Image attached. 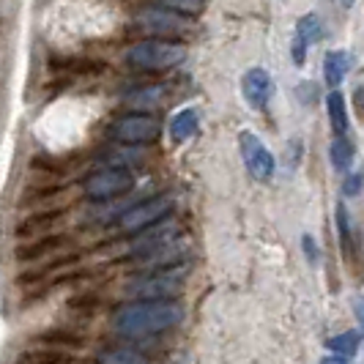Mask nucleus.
Instances as JSON below:
<instances>
[{"mask_svg": "<svg viewBox=\"0 0 364 364\" xmlns=\"http://www.w3.org/2000/svg\"><path fill=\"white\" fill-rule=\"evenodd\" d=\"M183 321V307L173 301H129L112 315V328L124 337H154L176 328Z\"/></svg>", "mask_w": 364, "mask_h": 364, "instance_id": "obj_1", "label": "nucleus"}, {"mask_svg": "<svg viewBox=\"0 0 364 364\" xmlns=\"http://www.w3.org/2000/svg\"><path fill=\"white\" fill-rule=\"evenodd\" d=\"M183 58H186V47L176 44V41H167V38H148V41H140V44L127 50V63L134 69H143V72L173 69Z\"/></svg>", "mask_w": 364, "mask_h": 364, "instance_id": "obj_2", "label": "nucleus"}, {"mask_svg": "<svg viewBox=\"0 0 364 364\" xmlns=\"http://www.w3.org/2000/svg\"><path fill=\"white\" fill-rule=\"evenodd\" d=\"M186 279V269H167V272L143 274L137 279H132L127 285V296L134 301H173L183 288Z\"/></svg>", "mask_w": 364, "mask_h": 364, "instance_id": "obj_3", "label": "nucleus"}, {"mask_svg": "<svg viewBox=\"0 0 364 364\" xmlns=\"http://www.w3.org/2000/svg\"><path fill=\"white\" fill-rule=\"evenodd\" d=\"M170 211H173V198H170V195L148 198V200L127 208V211L118 217V230H121V233H143L148 228L164 222Z\"/></svg>", "mask_w": 364, "mask_h": 364, "instance_id": "obj_4", "label": "nucleus"}, {"mask_svg": "<svg viewBox=\"0 0 364 364\" xmlns=\"http://www.w3.org/2000/svg\"><path fill=\"white\" fill-rule=\"evenodd\" d=\"M132 189H134V176L132 170H121V167H102L82 181V192L91 200H115Z\"/></svg>", "mask_w": 364, "mask_h": 364, "instance_id": "obj_5", "label": "nucleus"}, {"mask_svg": "<svg viewBox=\"0 0 364 364\" xmlns=\"http://www.w3.org/2000/svg\"><path fill=\"white\" fill-rule=\"evenodd\" d=\"M159 132H162L159 121L154 115H140V112L124 115L109 127L112 140H118L124 146H148L159 137Z\"/></svg>", "mask_w": 364, "mask_h": 364, "instance_id": "obj_6", "label": "nucleus"}, {"mask_svg": "<svg viewBox=\"0 0 364 364\" xmlns=\"http://www.w3.org/2000/svg\"><path fill=\"white\" fill-rule=\"evenodd\" d=\"M238 146H241V159L247 164L250 176H252L255 181H272L274 156H272V151L260 143V137L252 134V132H241Z\"/></svg>", "mask_w": 364, "mask_h": 364, "instance_id": "obj_7", "label": "nucleus"}, {"mask_svg": "<svg viewBox=\"0 0 364 364\" xmlns=\"http://www.w3.org/2000/svg\"><path fill=\"white\" fill-rule=\"evenodd\" d=\"M176 241V225L173 222H159V225H154V228H148V230H143L140 236H137V241L132 244V255L134 257H143L148 255V252H154V250H162V247H167V244H173Z\"/></svg>", "mask_w": 364, "mask_h": 364, "instance_id": "obj_8", "label": "nucleus"}, {"mask_svg": "<svg viewBox=\"0 0 364 364\" xmlns=\"http://www.w3.org/2000/svg\"><path fill=\"white\" fill-rule=\"evenodd\" d=\"M272 77L263 72V69H250L241 80V91H244V99L247 105H252L255 109L269 107V99H272Z\"/></svg>", "mask_w": 364, "mask_h": 364, "instance_id": "obj_9", "label": "nucleus"}, {"mask_svg": "<svg viewBox=\"0 0 364 364\" xmlns=\"http://www.w3.org/2000/svg\"><path fill=\"white\" fill-rule=\"evenodd\" d=\"M137 22L151 31V33H178L186 28V17H178V14H173L170 9H164V6H154V9H143L140 14H137Z\"/></svg>", "mask_w": 364, "mask_h": 364, "instance_id": "obj_10", "label": "nucleus"}, {"mask_svg": "<svg viewBox=\"0 0 364 364\" xmlns=\"http://www.w3.org/2000/svg\"><path fill=\"white\" fill-rule=\"evenodd\" d=\"M198 129H200V112L195 107H186L170 118V140L173 143H186L198 134Z\"/></svg>", "mask_w": 364, "mask_h": 364, "instance_id": "obj_11", "label": "nucleus"}, {"mask_svg": "<svg viewBox=\"0 0 364 364\" xmlns=\"http://www.w3.org/2000/svg\"><path fill=\"white\" fill-rule=\"evenodd\" d=\"M348 69H350V58L346 50H328L323 58V77H326V85L331 91H337L343 85Z\"/></svg>", "mask_w": 364, "mask_h": 364, "instance_id": "obj_12", "label": "nucleus"}, {"mask_svg": "<svg viewBox=\"0 0 364 364\" xmlns=\"http://www.w3.org/2000/svg\"><path fill=\"white\" fill-rule=\"evenodd\" d=\"M326 109H328V121H331V129L337 137H346L348 132V109H346V99L340 91H331L326 96Z\"/></svg>", "mask_w": 364, "mask_h": 364, "instance_id": "obj_13", "label": "nucleus"}, {"mask_svg": "<svg viewBox=\"0 0 364 364\" xmlns=\"http://www.w3.org/2000/svg\"><path fill=\"white\" fill-rule=\"evenodd\" d=\"M296 38H299L304 47L321 41V38H323V22H321V17L304 14V17L299 19V25H296Z\"/></svg>", "mask_w": 364, "mask_h": 364, "instance_id": "obj_14", "label": "nucleus"}, {"mask_svg": "<svg viewBox=\"0 0 364 364\" xmlns=\"http://www.w3.org/2000/svg\"><path fill=\"white\" fill-rule=\"evenodd\" d=\"M359 346H362V337H359V331H343V334H337V337H331L328 340V348L334 350V356H356L359 353Z\"/></svg>", "mask_w": 364, "mask_h": 364, "instance_id": "obj_15", "label": "nucleus"}, {"mask_svg": "<svg viewBox=\"0 0 364 364\" xmlns=\"http://www.w3.org/2000/svg\"><path fill=\"white\" fill-rule=\"evenodd\" d=\"M328 154H331L334 170H348L350 162H353V146H350L348 137H334V140H331V148H328Z\"/></svg>", "mask_w": 364, "mask_h": 364, "instance_id": "obj_16", "label": "nucleus"}, {"mask_svg": "<svg viewBox=\"0 0 364 364\" xmlns=\"http://www.w3.org/2000/svg\"><path fill=\"white\" fill-rule=\"evenodd\" d=\"M99 364H151L148 356L140 350H129V348H115V350H105L99 356Z\"/></svg>", "mask_w": 364, "mask_h": 364, "instance_id": "obj_17", "label": "nucleus"}, {"mask_svg": "<svg viewBox=\"0 0 364 364\" xmlns=\"http://www.w3.org/2000/svg\"><path fill=\"white\" fill-rule=\"evenodd\" d=\"M162 96H164V91L159 88V85H156V88H143V91H137V93H132V96H129V105L151 109L162 102Z\"/></svg>", "mask_w": 364, "mask_h": 364, "instance_id": "obj_18", "label": "nucleus"}, {"mask_svg": "<svg viewBox=\"0 0 364 364\" xmlns=\"http://www.w3.org/2000/svg\"><path fill=\"white\" fill-rule=\"evenodd\" d=\"M337 230H340V244L346 257H350V225H348V211L346 205H337Z\"/></svg>", "mask_w": 364, "mask_h": 364, "instance_id": "obj_19", "label": "nucleus"}, {"mask_svg": "<svg viewBox=\"0 0 364 364\" xmlns=\"http://www.w3.org/2000/svg\"><path fill=\"white\" fill-rule=\"evenodd\" d=\"M364 186V170H359V173H350L346 178V186H343V192H346L348 198H353V195H359Z\"/></svg>", "mask_w": 364, "mask_h": 364, "instance_id": "obj_20", "label": "nucleus"}, {"mask_svg": "<svg viewBox=\"0 0 364 364\" xmlns=\"http://www.w3.org/2000/svg\"><path fill=\"white\" fill-rule=\"evenodd\" d=\"M301 247H304V252H307V260H310L312 266H318V257H321V252H318V247H315V238L304 236V238H301Z\"/></svg>", "mask_w": 364, "mask_h": 364, "instance_id": "obj_21", "label": "nucleus"}, {"mask_svg": "<svg viewBox=\"0 0 364 364\" xmlns=\"http://www.w3.org/2000/svg\"><path fill=\"white\" fill-rule=\"evenodd\" d=\"M291 55H293V60L301 66L304 63V58H307V47L299 41V38H293V47H291Z\"/></svg>", "mask_w": 364, "mask_h": 364, "instance_id": "obj_22", "label": "nucleus"}, {"mask_svg": "<svg viewBox=\"0 0 364 364\" xmlns=\"http://www.w3.org/2000/svg\"><path fill=\"white\" fill-rule=\"evenodd\" d=\"M356 318H359V323H362V328H364V296L356 299Z\"/></svg>", "mask_w": 364, "mask_h": 364, "instance_id": "obj_23", "label": "nucleus"}, {"mask_svg": "<svg viewBox=\"0 0 364 364\" xmlns=\"http://www.w3.org/2000/svg\"><path fill=\"white\" fill-rule=\"evenodd\" d=\"M321 364H348V362L343 359V356H334V353H331V356H326V359H323Z\"/></svg>", "mask_w": 364, "mask_h": 364, "instance_id": "obj_24", "label": "nucleus"}]
</instances>
